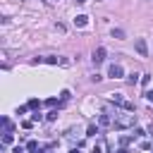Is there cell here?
Listing matches in <instances>:
<instances>
[{"instance_id":"e0dca14e","label":"cell","mask_w":153,"mask_h":153,"mask_svg":"<svg viewBox=\"0 0 153 153\" xmlns=\"http://www.w3.org/2000/svg\"><path fill=\"white\" fill-rule=\"evenodd\" d=\"M45 105H48V108H55V105H57V100H55V98H48V100H45Z\"/></svg>"},{"instance_id":"5b68a950","label":"cell","mask_w":153,"mask_h":153,"mask_svg":"<svg viewBox=\"0 0 153 153\" xmlns=\"http://www.w3.org/2000/svg\"><path fill=\"white\" fill-rule=\"evenodd\" d=\"M74 24H76V26H86V24H88V17H86V14H76V17H74Z\"/></svg>"},{"instance_id":"5bb4252c","label":"cell","mask_w":153,"mask_h":153,"mask_svg":"<svg viewBox=\"0 0 153 153\" xmlns=\"http://www.w3.org/2000/svg\"><path fill=\"white\" fill-rule=\"evenodd\" d=\"M127 81H129V84H136V81H139V74H129Z\"/></svg>"},{"instance_id":"6da1fadb","label":"cell","mask_w":153,"mask_h":153,"mask_svg":"<svg viewBox=\"0 0 153 153\" xmlns=\"http://www.w3.org/2000/svg\"><path fill=\"white\" fill-rule=\"evenodd\" d=\"M136 124V115L134 112H115L112 117V127L115 129H129Z\"/></svg>"},{"instance_id":"d6986e66","label":"cell","mask_w":153,"mask_h":153,"mask_svg":"<svg viewBox=\"0 0 153 153\" xmlns=\"http://www.w3.org/2000/svg\"><path fill=\"white\" fill-rule=\"evenodd\" d=\"M60 98H62V103H65V100H69V91H62V93H60Z\"/></svg>"},{"instance_id":"7a4b0ae2","label":"cell","mask_w":153,"mask_h":153,"mask_svg":"<svg viewBox=\"0 0 153 153\" xmlns=\"http://www.w3.org/2000/svg\"><path fill=\"white\" fill-rule=\"evenodd\" d=\"M134 48H136V53H139L141 57H146V55H148V43H146L143 38H136V41H134Z\"/></svg>"},{"instance_id":"ac0fdd59","label":"cell","mask_w":153,"mask_h":153,"mask_svg":"<svg viewBox=\"0 0 153 153\" xmlns=\"http://www.w3.org/2000/svg\"><path fill=\"white\" fill-rule=\"evenodd\" d=\"M91 153H103V143H96V146H93V151H91Z\"/></svg>"},{"instance_id":"603a6c76","label":"cell","mask_w":153,"mask_h":153,"mask_svg":"<svg viewBox=\"0 0 153 153\" xmlns=\"http://www.w3.org/2000/svg\"><path fill=\"white\" fill-rule=\"evenodd\" d=\"M74 2H76V5H86L88 0H74Z\"/></svg>"},{"instance_id":"4fadbf2b","label":"cell","mask_w":153,"mask_h":153,"mask_svg":"<svg viewBox=\"0 0 153 153\" xmlns=\"http://www.w3.org/2000/svg\"><path fill=\"white\" fill-rule=\"evenodd\" d=\"M2 127H5V131H12V122L7 117H2Z\"/></svg>"},{"instance_id":"8992f818","label":"cell","mask_w":153,"mask_h":153,"mask_svg":"<svg viewBox=\"0 0 153 153\" xmlns=\"http://www.w3.org/2000/svg\"><path fill=\"white\" fill-rule=\"evenodd\" d=\"M110 100H112V103H115V105H120V108H122V105H124V103H127V100H124V98H122V93H112V96H110Z\"/></svg>"},{"instance_id":"7c38bea8","label":"cell","mask_w":153,"mask_h":153,"mask_svg":"<svg viewBox=\"0 0 153 153\" xmlns=\"http://www.w3.org/2000/svg\"><path fill=\"white\" fill-rule=\"evenodd\" d=\"M151 84V74H141V86H148Z\"/></svg>"},{"instance_id":"7402d4cb","label":"cell","mask_w":153,"mask_h":153,"mask_svg":"<svg viewBox=\"0 0 153 153\" xmlns=\"http://www.w3.org/2000/svg\"><path fill=\"white\" fill-rule=\"evenodd\" d=\"M117 153H131V151H129V148H124V146H122V148H120V151H117Z\"/></svg>"},{"instance_id":"44dd1931","label":"cell","mask_w":153,"mask_h":153,"mask_svg":"<svg viewBox=\"0 0 153 153\" xmlns=\"http://www.w3.org/2000/svg\"><path fill=\"white\" fill-rule=\"evenodd\" d=\"M129 141H131V136H122V139H120V143H122V146H127Z\"/></svg>"},{"instance_id":"277c9868","label":"cell","mask_w":153,"mask_h":153,"mask_svg":"<svg viewBox=\"0 0 153 153\" xmlns=\"http://www.w3.org/2000/svg\"><path fill=\"white\" fill-rule=\"evenodd\" d=\"M105 55H108L105 48H96V50H93V65H100V62L105 60Z\"/></svg>"},{"instance_id":"8fae6325","label":"cell","mask_w":153,"mask_h":153,"mask_svg":"<svg viewBox=\"0 0 153 153\" xmlns=\"http://www.w3.org/2000/svg\"><path fill=\"white\" fill-rule=\"evenodd\" d=\"M112 38H124V31L122 29H112Z\"/></svg>"},{"instance_id":"3957f363","label":"cell","mask_w":153,"mask_h":153,"mask_svg":"<svg viewBox=\"0 0 153 153\" xmlns=\"http://www.w3.org/2000/svg\"><path fill=\"white\" fill-rule=\"evenodd\" d=\"M108 76H112V79H122V76H124V69H122V65H110V69H108Z\"/></svg>"},{"instance_id":"9a60e30c","label":"cell","mask_w":153,"mask_h":153,"mask_svg":"<svg viewBox=\"0 0 153 153\" xmlns=\"http://www.w3.org/2000/svg\"><path fill=\"white\" fill-rule=\"evenodd\" d=\"M45 117H48V120H50V122H53V120H57V110H50V112H48V115H45Z\"/></svg>"},{"instance_id":"2e32d148","label":"cell","mask_w":153,"mask_h":153,"mask_svg":"<svg viewBox=\"0 0 153 153\" xmlns=\"http://www.w3.org/2000/svg\"><path fill=\"white\" fill-rule=\"evenodd\" d=\"M45 62H48V65H57V62H60V57H45Z\"/></svg>"},{"instance_id":"ba28073f","label":"cell","mask_w":153,"mask_h":153,"mask_svg":"<svg viewBox=\"0 0 153 153\" xmlns=\"http://www.w3.org/2000/svg\"><path fill=\"white\" fill-rule=\"evenodd\" d=\"M26 151H29V153H41L38 141H29V143H26Z\"/></svg>"},{"instance_id":"ffe728a7","label":"cell","mask_w":153,"mask_h":153,"mask_svg":"<svg viewBox=\"0 0 153 153\" xmlns=\"http://www.w3.org/2000/svg\"><path fill=\"white\" fill-rule=\"evenodd\" d=\"M26 108H38V100H36V98H31V100H29V105H26Z\"/></svg>"},{"instance_id":"30bf717a","label":"cell","mask_w":153,"mask_h":153,"mask_svg":"<svg viewBox=\"0 0 153 153\" xmlns=\"http://www.w3.org/2000/svg\"><path fill=\"white\" fill-rule=\"evenodd\" d=\"M98 134V127L96 124H88V129H86V136H96Z\"/></svg>"},{"instance_id":"9c48e42d","label":"cell","mask_w":153,"mask_h":153,"mask_svg":"<svg viewBox=\"0 0 153 153\" xmlns=\"http://www.w3.org/2000/svg\"><path fill=\"white\" fill-rule=\"evenodd\" d=\"M12 141H14V136H12V131H5V134H2V143H5V146H10Z\"/></svg>"},{"instance_id":"52a82bcc","label":"cell","mask_w":153,"mask_h":153,"mask_svg":"<svg viewBox=\"0 0 153 153\" xmlns=\"http://www.w3.org/2000/svg\"><path fill=\"white\" fill-rule=\"evenodd\" d=\"M98 124H100V127H112V117H110V115H100Z\"/></svg>"}]
</instances>
